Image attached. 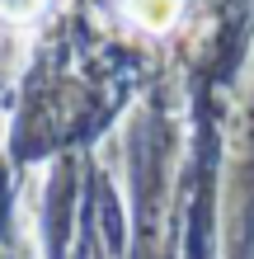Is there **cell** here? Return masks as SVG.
I'll return each mask as SVG.
<instances>
[{
	"label": "cell",
	"instance_id": "cell-1",
	"mask_svg": "<svg viewBox=\"0 0 254 259\" xmlns=\"http://www.w3.org/2000/svg\"><path fill=\"white\" fill-rule=\"evenodd\" d=\"M179 10H184V0H127V19L146 33H165L179 19Z\"/></svg>",
	"mask_w": 254,
	"mask_h": 259
},
{
	"label": "cell",
	"instance_id": "cell-2",
	"mask_svg": "<svg viewBox=\"0 0 254 259\" xmlns=\"http://www.w3.org/2000/svg\"><path fill=\"white\" fill-rule=\"evenodd\" d=\"M47 0H0V19H14V24H28L33 14H42Z\"/></svg>",
	"mask_w": 254,
	"mask_h": 259
}]
</instances>
